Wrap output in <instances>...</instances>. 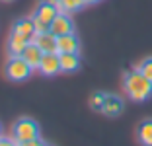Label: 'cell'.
I'll list each match as a JSON object with an SVG mask.
<instances>
[{
  "label": "cell",
  "mask_w": 152,
  "mask_h": 146,
  "mask_svg": "<svg viewBox=\"0 0 152 146\" xmlns=\"http://www.w3.org/2000/svg\"><path fill=\"white\" fill-rule=\"evenodd\" d=\"M33 43L43 51V53H57V35L49 31H41L33 37Z\"/></svg>",
  "instance_id": "52a82bcc"
},
{
  "label": "cell",
  "mask_w": 152,
  "mask_h": 146,
  "mask_svg": "<svg viewBox=\"0 0 152 146\" xmlns=\"http://www.w3.org/2000/svg\"><path fill=\"white\" fill-rule=\"evenodd\" d=\"M123 107H125V103H123V99H121L119 96L107 93V96H105V103H103L102 113L105 117H117V115L123 113Z\"/></svg>",
  "instance_id": "30bf717a"
},
{
  "label": "cell",
  "mask_w": 152,
  "mask_h": 146,
  "mask_svg": "<svg viewBox=\"0 0 152 146\" xmlns=\"http://www.w3.org/2000/svg\"><path fill=\"white\" fill-rule=\"evenodd\" d=\"M10 137L18 144L26 140H31V138H37L39 137V125H37V121L29 119V117H22V119H18L12 125V134Z\"/></svg>",
  "instance_id": "3957f363"
},
{
  "label": "cell",
  "mask_w": 152,
  "mask_h": 146,
  "mask_svg": "<svg viewBox=\"0 0 152 146\" xmlns=\"http://www.w3.org/2000/svg\"><path fill=\"white\" fill-rule=\"evenodd\" d=\"M98 2H102V0H86V4H98Z\"/></svg>",
  "instance_id": "44dd1931"
},
{
  "label": "cell",
  "mask_w": 152,
  "mask_h": 146,
  "mask_svg": "<svg viewBox=\"0 0 152 146\" xmlns=\"http://www.w3.org/2000/svg\"><path fill=\"white\" fill-rule=\"evenodd\" d=\"M39 2H43V4H57V0H39Z\"/></svg>",
  "instance_id": "ffe728a7"
},
{
  "label": "cell",
  "mask_w": 152,
  "mask_h": 146,
  "mask_svg": "<svg viewBox=\"0 0 152 146\" xmlns=\"http://www.w3.org/2000/svg\"><path fill=\"white\" fill-rule=\"evenodd\" d=\"M33 74V68L29 66V62L20 55V57H10L6 62V78L12 82H26L29 76Z\"/></svg>",
  "instance_id": "7a4b0ae2"
},
{
  "label": "cell",
  "mask_w": 152,
  "mask_h": 146,
  "mask_svg": "<svg viewBox=\"0 0 152 146\" xmlns=\"http://www.w3.org/2000/svg\"><path fill=\"white\" fill-rule=\"evenodd\" d=\"M51 33H55L57 37L66 35V33H74V22H72L70 14L66 12H58V16L51 23Z\"/></svg>",
  "instance_id": "5b68a950"
},
{
  "label": "cell",
  "mask_w": 152,
  "mask_h": 146,
  "mask_svg": "<svg viewBox=\"0 0 152 146\" xmlns=\"http://www.w3.org/2000/svg\"><path fill=\"white\" fill-rule=\"evenodd\" d=\"M12 31H16V33H20V35H23L27 41H33V37L37 35L33 18H20L18 22L12 26Z\"/></svg>",
  "instance_id": "8fae6325"
},
{
  "label": "cell",
  "mask_w": 152,
  "mask_h": 146,
  "mask_svg": "<svg viewBox=\"0 0 152 146\" xmlns=\"http://www.w3.org/2000/svg\"><path fill=\"white\" fill-rule=\"evenodd\" d=\"M0 146H18V142L12 137H0Z\"/></svg>",
  "instance_id": "d6986e66"
},
{
  "label": "cell",
  "mask_w": 152,
  "mask_h": 146,
  "mask_svg": "<svg viewBox=\"0 0 152 146\" xmlns=\"http://www.w3.org/2000/svg\"><path fill=\"white\" fill-rule=\"evenodd\" d=\"M123 88H125V93L129 96V99H133L137 103L146 101L152 96V82L140 70L127 72L125 80H123Z\"/></svg>",
  "instance_id": "6da1fadb"
},
{
  "label": "cell",
  "mask_w": 152,
  "mask_h": 146,
  "mask_svg": "<svg viewBox=\"0 0 152 146\" xmlns=\"http://www.w3.org/2000/svg\"><path fill=\"white\" fill-rule=\"evenodd\" d=\"M45 146H51V144H45Z\"/></svg>",
  "instance_id": "cb8c5ba5"
},
{
  "label": "cell",
  "mask_w": 152,
  "mask_h": 146,
  "mask_svg": "<svg viewBox=\"0 0 152 146\" xmlns=\"http://www.w3.org/2000/svg\"><path fill=\"white\" fill-rule=\"evenodd\" d=\"M57 6L61 12H66V14H72V12H78L86 6V0H57Z\"/></svg>",
  "instance_id": "9a60e30c"
},
{
  "label": "cell",
  "mask_w": 152,
  "mask_h": 146,
  "mask_svg": "<svg viewBox=\"0 0 152 146\" xmlns=\"http://www.w3.org/2000/svg\"><path fill=\"white\" fill-rule=\"evenodd\" d=\"M37 70H39L43 76L58 74V72H61V57H58V53H45Z\"/></svg>",
  "instance_id": "8992f818"
},
{
  "label": "cell",
  "mask_w": 152,
  "mask_h": 146,
  "mask_svg": "<svg viewBox=\"0 0 152 146\" xmlns=\"http://www.w3.org/2000/svg\"><path fill=\"white\" fill-rule=\"evenodd\" d=\"M2 2H14V0H2Z\"/></svg>",
  "instance_id": "603a6c76"
},
{
  "label": "cell",
  "mask_w": 152,
  "mask_h": 146,
  "mask_svg": "<svg viewBox=\"0 0 152 146\" xmlns=\"http://www.w3.org/2000/svg\"><path fill=\"white\" fill-rule=\"evenodd\" d=\"M80 51V41L76 33H66V35L57 37V53H78Z\"/></svg>",
  "instance_id": "ba28073f"
},
{
  "label": "cell",
  "mask_w": 152,
  "mask_h": 146,
  "mask_svg": "<svg viewBox=\"0 0 152 146\" xmlns=\"http://www.w3.org/2000/svg\"><path fill=\"white\" fill-rule=\"evenodd\" d=\"M0 137H4V134H2V125H0Z\"/></svg>",
  "instance_id": "7402d4cb"
},
{
  "label": "cell",
  "mask_w": 152,
  "mask_h": 146,
  "mask_svg": "<svg viewBox=\"0 0 152 146\" xmlns=\"http://www.w3.org/2000/svg\"><path fill=\"white\" fill-rule=\"evenodd\" d=\"M43 51H41L39 47H37L35 43H27V47L23 49V53H22V57L26 58L27 62H29V66L33 68V70H37V68H39V62H41V58H43Z\"/></svg>",
  "instance_id": "7c38bea8"
},
{
  "label": "cell",
  "mask_w": 152,
  "mask_h": 146,
  "mask_svg": "<svg viewBox=\"0 0 152 146\" xmlns=\"http://www.w3.org/2000/svg\"><path fill=\"white\" fill-rule=\"evenodd\" d=\"M105 96H107V93H103V92L92 93V97H90V109L102 111L103 109V103H105Z\"/></svg>",
  "instance_id": "2e32d148"
},
{
  "label": "cell",
  "mask_w": 152,
  "mask_h": 146,
  "mask_svg": "<svg viewBox=\"0 0 152 146\" xmlns=\"http://www.w3.org/2000/svg\"><path fill=\"white\" fill-rule=\"evenodd\" d=\"M27 43H31V41H27L23 35H20L16 31H10L8 43H6V51H8L10 57H20L23 53V49L27 47Z\"/></svg>",
  "instance_id": "9c48e42d"
},
{
  "label": "cell",
  "mask_w": 152,
  "mask_h": 146,
  "mask_svg": "<svg viewBox=\"0 0 152 146\" xmlns=\"http://www.w3.org/2000/svg\"><path fill=\"white\" fill-rule=\"evenodd\" d=\"M137 70H140V72H142V74H144V76H146V78L152 82V57L144 58V61L139 64V68H137Z\"/></svg>",
  "instance_id": "e0dca14e"
},
{
  "label": "cell",
  "mask_w": 152,
  "mask_h": 146,
  "mask_svg": "<svg viewBox=\"0 0 152 146\" xmlns=\"http://www.w3.org/2000/svg\"><path fill=\"white\" fill-rule=\"evenodd\" d=\"M137 138L142 146H152V119H144L137 128Z\"/></svg>",
  "instance_id": "5bb4252c"
},
{
  "label": "cell",
  "mask_w": 152,
  "mask_h": 146,
  "mask_svg": "<svg viewBox=\"0 0 152 146\" xmlns=\"http://www.w3.org/2000/svg\"><path fill=\"white\" fill-rule=\"evenodd\" d=\"M18 146H45V142L41 140V137L31 138V140H26V142H20Z\"/></svg>",
  "instance_id": "ac0fdd59"
},
{
  "label": "cell",
  "mask_w": 152,
  "mask_h": 146,
  "mask_svg": "<svg viewBox=\"0 0 152 146\" xmlns=\"http://www.w3.org/2000/svg\"><path fill=\"white\" fill-rule=\"evenodd\" d=\"M61 72H76L80 68V55L78 53H61Z\"/></svg>",
  "instance_id": "4fadbf2b"
},
{
  "label": "cell",
  "mask_w": 152,
  "mask_h": 146,
  "mask_svg": "<svg viewBox=\"0 0 152 146\" xmlns=\"http://www.w3.org/2000/svg\"><path fill=\"white\" fill-rule=\"evenodd\" d=\"M58 12H61V10H58L57 4H43V2H39L35 14H33V22H35L37 33H41V31H49L51 23H53V20L58 16Z\"/></svg>",
  "instance_id": "277c9868"
}]
</instances>
